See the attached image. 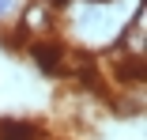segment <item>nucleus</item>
I'll return each mask as SVG.
<instances>
[{
    "instance_id": "nucleus-2",
    "label": "nucleus",
    "mask_w": 147,
    "mask_h": 140,
    "mask_svg": "<svg viewBox=\"0 0 147 140\" xmlns=\"http://www.w3.org/2000/svg\"><path fill=\"white\" fill-rule=\"evenodd\" d=\"M23 53H26V57H30V61L38 65V72H42V76H49V80H57V76H68V46H64L61 38L30 42Z\"/></svg>"
},
{
    "instance_id": "nucleus-3",
    "label": "nucleus",
    "mask_w": 147,
    "mask_h": 140,
    "mask_svg": "<svg viewBox=\"0 0 147 140\" xmlns=\"http://www.w3.org/2000/svg\"><path fill=\"white\" fill-rule=\"evenodd\" d=\"M147 4H136L128 23L121 27V34H117V49L125 53V57H136V61H147Z\"/></svg>"
},
{
    "instance_id": "nucleus-1",
    "label": "nucleus",
    "mask_w": 147,
    "mask_h": 140,
    "mask_svg": "<svg viewBox=\"0 0 147 140\" xmlns=\"http://www.w3.org/2000/svg\"><path fill=\"white\" fill-rule=\"evenodd\" d=\"M57 12H61V0H23V8L15 15L11 27H4V38H19L15 46H30V42H45L57 38Z\"/></svg>"
},
{
    "instance_id": "nucleus-4",
    "label": "nucleus",
    "mask_w": 147,
    "mask_h": 140,
    "mask_svg": "<svg viewBox=\"0 0 147 140\" xmlns=\"http://www.w3.org/2000/svg\"><path fill=\"white\" fill-rule=\"evenodd\" d=\"M0 140H49V133L30 118H0Z\"/></svg>"
}]
</instances>
